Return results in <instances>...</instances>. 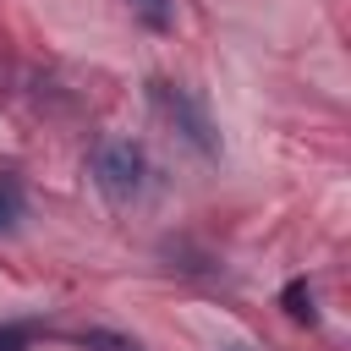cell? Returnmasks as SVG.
Instances as JSON below:
<instances>
[{
    "instance_id": "2",
    "label": "cell",
    "mask_w": 351,
    "mask_h": 351,
    "mask_svg": "<svg viewBox=\"0 0 351 351\" xmlns=\"http://www.w3.org/2000/svg\"><path fill=\"white\" fill-rule=\"evenodd\" d=\"M154 104H159V110H165V115L181 126V137H186L192 148H203V154H214V148H219V143H214V126H208V115H203V110H197V104H192L181 88H170V82H154Z\"/></svg>"
},
{
    "instance_id": "3",
    "label": "cell",
    "mask_w": 351,
    "mask_h": 351,
    "mask_svg": "<svg viewBox=\"0 0 351 351\" xmlns=\"http://www.w3.org/2000/svg\"><path fill=\"white\" fill-rule=\"evenodd\" d=\"M280 307H285L296 324H313V318H318V307H313V285H307V280H285V291H280Z\"/></svg>"
},
{
    "instance_id": "4",
    "label": "cell",
    "mask_w": 351,
    "mask_h": 351,
    "mask_svg": "<svg viewBox=\"0 0 351 351\" xmlns=\"http://www.w3.org/2000/svg\"><path fill=\"white\" fill-rule=\"evenodd\" d=\"M16 219H22V192L16 181H0V230H16Z\"/></svg>"
},
{
    "instance_id": "1",
    "label": "cell",
    "mask_w": 351,
    "mask_h": 351,
    "mask_svg": "<svg viewBox=\"0 0 351 351\" xmlns=\"http://www.w3.org/2000/svg\"><path fill=\"white\" fill-rule=\"evenodd\" d=\"M143 176H148V159H143V148L137 143H99V154H93V181H99V192L110 197V203H132L137 192H143Z\"/></svg>"
},
{
    "instance_id": "6",
    "label": "cell",
    "mask_w": 351,
    "mask_h": 351,
    "mask_svg": "<svg viewBox=\"0 0 351 351\" xmlns=\"http://www.w3.org/2000/svg\"><path fill=\"white\" fill-rule=\"evenodd\" d=\"M0 351H27V335L22 329H0Z\"/></svg>"
},
{
    "instance_id": "5",
    "label": "cell",
    "mask_w": 351,
    "mask_h": 351,
    "mask_svg": "<svg viewBox=\"0 0 351 351\" xmlns=\"http://www.w3.org/2000/svg\"><path fill=\"white\" fill-rule=\"evenodd\" d=\"M132 11H137L148 27H170V0H132Z\"/></svg>"
}]
</instances>
